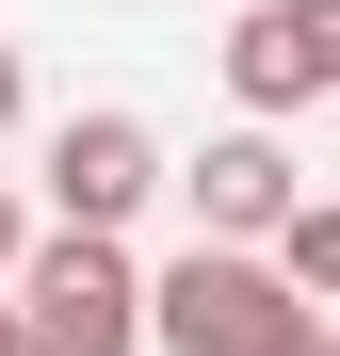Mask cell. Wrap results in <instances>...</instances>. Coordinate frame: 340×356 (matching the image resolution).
<instances>
[{
    "mask_svg": "<svg viewBox=\"0 0 340 356\" xmlns=\"http://www.w3.org/2000/svg\"><path fill=\"white\" fill-rule=\"evenodd\" d=\"M292 324H324L259 243H195L179 275H146V356H275Z\"/></svg>",
    "mask_w": 340,
    "mask_h": 356,
    "instance_id": "cell-1",
    "label": "cell"
},
{
    "mask_svg": "<svg viewBox=\"0 0 340 356\" xmlns=\"http://www.w3.org/2000/svg\"><path fill=\"white\" fill-rule=\"evenodd\" d=\"M17 324L33 356H146V275L113 227H65V243H17Z\"/></svg>",
    "mask_w": 340,
    "mask_h": 356,
    "instance_id": "cell-2",
    "label": "cell"
},
{
    "mask_svg": "<svg viewBox=\"0 0 340 356\" xmlns=\"http://www.w3.org/2000/svg\"><path fill=\"white\" fill-rule=\"evenodd\" d=\"M227 97H243V113L340 97V0H259V17L227 33Z\"/></svg>",
    "mask_w": 340,
    "mask_h": 356,
    "instance_id": "cell-3",
    "label": "cell"
},
{
    "mask_svg": "<svg viewBox=\"0 0 340 356\" xmlns=\"http://www.w3.org/2000/svg\"><path fill=\"white\" fill-rule=\"evenodd\" d=\"M146 195H162L146 113H65V130H49V211H65V227H130Z\"/></svg>",
    "mask_w": 340,
    "mask_h": 356,
    "instance_id": "cell-4",
    "label": "cell"
},
{
    "mask_svg": "<svg viewBox=\"0 0 340 356\" xmlns=\"http://www.w3.org/2000/svg\"><path fill=\"white\" fill-rule=\"evenodd\" d=\"M179 195H195V243H275V211L308 195V162L275 146V130H227V146H195Z\"/></svg>",
    "mask_w": 340,
    "mask_h": 356,
    "instance_id": "cell-5",
    "label": "cell"
},
{
    "mask_svg": "<svg viewBox=\"0 0 340 356\" xmlns=\"http://www.w3.org/2000/svg\"><path fill=\"white\" fill-rule=\"evenodd\" d=\"M275 275H292L308 308L340 291V211H324V195H292V211H275Z\"/></svg>",
    "mask_w": 340,
    "mask_h": 356,
    "instance_id": "cell-6",
    "label": "cell"
},
{
    "mask_svg": "<svg viewBox=\"0 0 340 356\" xmlns=\"http://www.w3.org/2000/svg\"><path fill=\"white\" fill-rule=\"evenodd\" d=\"M17 243H33V227H17V195H0V275H17Z\"/></svg>",
    "mask_w": 340,
    "mask_h": 356,
    "instance_id": "cell-7",
    "label": "cell"
},
{
    "mask_svg": "<svg viewBox=\"0 0 340 356\" xmlns=\"http://www.w3.org/2000/svg\"><path fill=\"white\" fill-rule=\"evenodd\" d=\"M275 356H340V340H324V324H292V340H275Z\"/></svg>",
    "mask_w": 340,
    "mask_h": 356,
    "instance_id": "cell-8",
    "label": "cell"
},
{
    "mask_svg": "<svg viewBox=\"0 0 340 356\" xmlns=\"http://www.w3.org/2000/svg\"><path fill=\"white\" fill-rule=\"evenodd\" d=\"M0 130H17V49H0Z\"/></svg>",
    "mask_w": 340,
    "mask_h": 356,
    "instance_id": "cell-9",
    "label": "cell"
},
{
    "mask_svg": "<svg viewBox=\"0 0 340 356\" xmlns=\"http://www.w3.org/2000/svg\"><path fill=\"white\" fill-rule=\"evenodd\" d=\"M0 356H33V324H17V308H0Z\"/></svg>",
    "mask_w": 340,
    "mask_h": 356,
    "instance_id": "cell-10",
    "label": "cell"
}]
</instances>
